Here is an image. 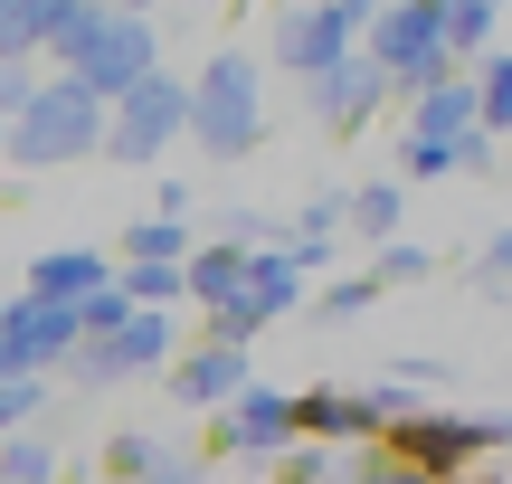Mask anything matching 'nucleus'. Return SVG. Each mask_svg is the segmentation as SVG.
I'll use <instances>...</instances> for the list:
<instances>
[{
  "label": "nucleus",
  "mask_w": 512,
  "mask_h": 484,
  "mask_svg": "<svg viewBox=\"0 0 512 484\" xmlns=\"http://www.w3.org/2000/svg\"><path fill=\"white\" fill-rule=\"evenodd\" d=\"M446 10H456V0H399V10H380V19H370V57L389 67V86L427 95V86H446V76H456V38H446Z\"/></svg>",
  "instance_id": "nucleus-1"
},
{
  "label": "nucleus",
  "mask_w": 512,
  "mask_h": 484,
  "mask_svg": "<svg viewBox=\"0 0 512 484\" xmlns=\"http://www.w3.org/2000/svg\"><path fill=\"white\" fill-rule=\"evenodd\" d=\"M67 57H76V86H95L105 105H124L143 76H162L152 67V19H133V10H86Z\"/></svg>",
  "instance_id": "nucleus-2"
},
{
  "label": "nucleus",
  "mask_w": 512,
  "mask_h": 484,
  "mask_svg": "<svg viewBox=\"0 0 512 484\" xmlns=\"http://www.w3.org/2000/svg\"><path fill=\"white\" fill-rule=\"evenodd\" d=\"M105 114H114V105H105L95 86L57 76V86H48V95H38V105L10 124V152H19V162H76V152H95V143H105Z\"/></svg>",
  "instance_id": "nucleus-3"
},
{
  "label": "nucleus",
  "mask_w": 512,
  "mask_h": 484,
  "mask_svg": "<svg viewBox=\"0 0 512 484\" xmlns=\"http://www.w3.org/2000/svg\"><path fill=\"white\" fill-rule=\"evenodd\" d=\"M503 437H512V418H427V409H418L399 437H389V456L418 466V475H437V484H456L484 447H503Z\"/></svg>",
  "instance_id": "nucleus-4"
},
{
  "label": "nucleus",
  "mask_w": 512,
  "mask_h": 484,
  "mask_svg": "<svg viewBox=\"0 0 512 484\" xmlns=\"http://www.w3.org/2000/svg\"><path fill=\"white\" fill-rule=\"evenodd\" d=\"M190 133H200L219 162H238V152L256 143V67L247 57H219V67L190 86Z\"/></svg>",
  "instance_id": "nucleus-5"
},
{
  "label": "nucleus",
  "mask_w": 512,
  "mask_h": 484,
  "mask_svg": "<svg viewBox=\"0 0 512 484\" xmlns=\"http://www.w3.org/2000/svg\"><path fill=\"white\" fill-rule=\"evenodd\" d=\"M181 124H190V86H181V76H143V86L105 114V152H114V162H152Z\"/></svg>",
  "instance_id": "nucleus-6"
},
{
  "label": "nucleus",
  "mask_w": 512,
  "mask_h": 484,
  "mask_svg": "<svg viewBox=\"0 0 512 484\" xmlns=\"http://www.w3.org/2000/svg\"><path fill=\"white\" fill-rule=\"evenodd\" d=\"M351 29H370V0H304V10H285V29H275V57H285L294 76H323L351 57Z\"/></svg>",
  "instance_id": "nucleus-7"
},
{
  "label": "nucleus",
  "mask_w": 512,
  "mask_h": 484,
  "mask_svg": "<svg viewBox=\"0 0 512 484\" xmlns=\"http://www.w3.org/2000/svg\"><path fill=\"white\" fill-rule=\"evenodd\" d=\"M76 342H86V323H76L67 304H48V295L10 304V314H0V380H29L38 361H76Z\"/></svg>",
  "instance_id": "nucleus-8"
},
{
  "label": "nucleus",
  "mask_w": 512,
  "mask_h": 484,
  "mask_svg": "<svg viewBox=\"0 0 512 484\" xmlns=\"http://www.w3.org/2000/svg\"><path fill=\"white\" fill-rule=\"evenodd\" d=\"M86 10H95V0H10V10H0V57L19 67L29 48H67Z\"/></svg>",
  "instance_id": "nucleus-9"
},
{
  "label": "nucleus",
  "mask_w": 512,
  "mask_h": 484,
  "mask_svg": "<svg viewBox=\"0 0 512 484\" xmlns=\"http://www.w3.org/2000/svg\"><path fill=\"white\" fill-rule=\"evenodd\" d=\"M408 133H418V143H475V133H484V86H475V76L427 86L418 114H408Z\"/></svg>",
  "instance_id": "nucleus-10"
},
{
  "label": "nucleus",
  "mask_w": 512,
  "mask_h": 484,
  "mask_svg": "<svg viewBox=\"0 0 512 484\" xmlns=\"http://www.w3.org/2000/svg\"><path fill=\"white\" fill-rule=\"evenodd\" d=\"M304 95H313V114H323V124H361V114L389 95V67H380V57H342V67H323Z\"/></svg>",
  "instance_id": "nucleus-11"
},
{
  "label": "nucleus",
  "mask_w": 512,
  "mask_h": 484,
  "mask_svg": "<svg viewBox=\"0 0 512 484\" xmlns=\"http://www.w3.org/2000/svg\"><path fill=\"white\" fill-rule=\"evenodd\" d=\"M162 352H171V323H162V314H133L124 333H105V342H76V371L114 380V371H152Z\"/></svg>",
  "instance_id": "nucleus-12"
},
{
  "label": "nucleus",
  "mask_w": 512,
  "mask_h": 484,
  "mask_svg": "<svg viewBox=\"0 0 512 484\" xmlns=\"http://www.w3.org/2000/svg\"><path fill=\"white\" fill-rule=\"evenodd\" d=\"M238 380H247V352H238V342H209V352H190L181 371H171V390H181L190 409H238V399H247Z\"/></svg>",
  "instance_id": "nucleus-13"
},
{
  "label": "nucleus",
  "mask_w": 512,
  "mask_h": 484,
  "mask_svg": "<svg viewBox=\"0 0 512 484\" xmlns=\"http://www.w3.org/2000/svg\"><path fill=\"white\" fill-rule=\"evenodd\" d=\"M228 456H247V447H294V437H304V409H294V399H275V390H247L238 409H228Z\"/></svg>",
  "instance_id": "nucleus-14"
},
{
  "label": "nucleus",
  "mask_w": 512,
  "mask_h": 484,
  "mask_svg": "<svg viewBox=\"0 0 512 484\" xmlns=\"http://www.w3.org/2000/svg\"><path fill=\"white\" fill-rule=\"evenodd\" d=\"M29 295H48V304H86V295H105V257L95 247H67V257H38L29 266Z\"/></svg>",
  "instance_id": "nucleus-15"
},
{
  "label": "nucleus",
  "mask_w": 512,
  "mask_h": 484,
  "mask_svg": "<svg viewBox=\"0 0 512 484\" xmlns=\"http://www.w3.org/2000/svg\"><path fill=\"white\" fill-rule=\"evenodd\" d=\"M247 276H256V247H209V257H190V295H200L209 314H228V304L247 295Z\"/></svg>",
  "instance_id": "nucleus-16"
},
{
  "label": "nucleus",
  "mask_w": 512,
  "mask_h": 484,
  "mask_svg": "<svg viewBox=\"0 0 512 484\" xmlns=\"http://www.w3.org/2000/svg\"><path fill=\"white\" fill-rule=\"evenodd\" d=\"M294 409H304V437H370V428H380V409L351 399V390H304Z\"/></svg>",
  "instance_id": "nucleus-17"
},
{
  "label": "nucleus",
  "mask_w": 512,
  "mask_h": 484,
  "mask_svg": "<svg viewBox=\"0 0 512 484\" xmlns=\"http://www.w3.org/2000/svg\"><path fill=\"white\" fill-rule=\"evenodd\" d=\"M294 295H304V266H294V257H256V276H247L238 304H247V323H275Z\"/></svg>",
  "instance_id": "nucleus-18"
},
{
  "label": "nucleus",
  "mask_w": 512,
  "mask_h": 484,
  "mask_svg": "<svg viewBox=\"0 0 512 484\" xmlns=\"http://www.w3.org/2000/svg\"><path fill=\"white\" fill-rule=\"evenodd\" d=\"M105 466L124 475V484H152V475H171V456L152 447V437H114V447H105Z\"/></svg>",
  "instance_id": "nucleus-19"
},
{
  "label": "nucleus",
  "mask_w": 512,
  "mask_h": 484,
  "mask_svg": "<svg viewBox=\"0 0 512 484\" xmlns=\"http://www.w3.org/2000/svg\"><path fill=\"white\" fill-rule=\"evenodd\" d=\"M48 475H57V447H38V437L0 447V484H48Z\"/></svg>",
  "instance_id": "nucleus-20"
},
{
  "label": "nucleus",
  "mask_w": 512,
  "mask_h": 484,
  "mask_svg": "<svg viewBox=\"0 0 512 484\" xmlns=\"http://www.w3.org/2000/svg\"><path fill=\"white\" fill-rule=\"evenodd\" d=\"M124 295L133 304H171V295H190V266H124Z\"/></svg>",
  "instance_id": "nucleus-21"
},
{
  "label": "nucleus",
  "mask_w": 512,
  "mask_h": 484,
  "mask_svg": "<svg viewBox=\"0 0 512 484\" xmlns=\"http://www.w3.org/2000/svg\"><path fill=\"white\" fill-rule=\"evenodd\" d=\"M133 266H190L181 257V219H143L133 228Z\"/></svg>",
  "instance_id": "nucleus-22"
},
{
  "label": "nucleus",
  "mask_w": 512,
  "mask_h": 484,
  "mask_svg": "<svg viewBox=\"0 0 512 484\" xmlns=\"http://www.w3.org/2000/svg\"><path fill=\"white\" fill-rule=\"evenodd\" d=\"M484 133H512V57H484Z\"/></svg>",
  "instance_id": "nucleus-23"
},
{
  "label": "nucleus",
  "mask_w": 512,
  "mask_h": 484,
  "mask_svg": "<svg viewBox=\"0 0 512 484\" xmlns=\"http://www.w3.org/2000/svg\"><path fill=\"white\" fill-rule=\"evenodd\" d=\"M351 219H361L370 238H389V228H399V181H370V190H351Z\"/></svg>",
  "instance_id": "nucleus-24"
},
{
  "label": "nucleus",
  "mask_w": 512,
  "mask_h": 484,
  "mask_svg": "<svg viewBox=\"0 0 512 484\" xmlns=\"http://www.w3.org/2000/svg\"><path fill=\"white\" fill-rule=\"evenodd\" d=\"M38 95H48V86H38L29 67H0V114H10V124H19V114L38 105Z\"/></svg>",
  "instance_id": "nucleus-25"
},
{
  "label": "nucleus",
  "mask_w": 512,
  "mask_h": 484,
  "mask_svg": "<svg viewBox=\"0 0 512 484\" xmlns=\"http://www.w3.org/2000/svg\"><path fill=\"white\" fill-rule=\"evenodd\" d=\"M370 295H380V285H370V276H351V285H332V304H323V314H332V323H351V314H370Z\"/></svg>",
  "instance_id": "nucleus-26"
},
{
  "label": "nucleus",
  "mask_w": 512,
  "mask_h": 484,
  "mask_svg": "<svg viewBox=\"0 0 512 484\" xmlns=\"http://www.w3.org/2000/svg\"><path fill=\"white\" fill-rule=\"evenodd\" d=\"M380 276H389V285H399V276H427V247H399V238H389V247H380Z\"/></svg>",
  "instance_id": "nucleus-27"
},
{
  "label": "nucleus",
  "mask_w": 512,
  "mask_h": 484,
  "mask_svg": "<svg viewBox=\"0 0 512 484\" xmlns=\"http://www.w3.org/2000/svg\"><path fill=\"white\" fill-rule=\"evenodd\" d=\"M361 484H437V475H418V466H399V456H370Z\"/></svg>",
  "instance_id": "nucleus-28"
},
{
  "label": "nucleus",
  "mask_w": 512,
  "mask_h": 484,
  "mask_svg": "<svg viewBox=\"0 0 512 484\" xmlns=\"http://www.w3.org/2000/svg\"><path fill=\"white\" fill-rule=\"evenodd\" d=\"M38 409V380H0V428H10V418H29Z\"/></svg>",
  "instance_id": "nucleus-29"
},
{
  "label": "nucleus",
  "mask_w": 512,
  "mask_h": 484,
  "mask_svg": "<svg viewBox=\"0 0 512 484\" xmlns=\"http://www.w3.org/2000/svg\"><path fill=\"white\" fill-rule=\"evenodd\" d=\"M475 276H484V285H512V228H503L494 247H484V266H475Z\"/></svg>",
  "instance_id": "nucleus-30"
},
{
  "label": "nucleus",
  "mask_w": 512,
  "mask_h": 484,
  "mask_svg": "<svg viewBox=\"0 0 512 484\" xmlns=\"http://www.w3.org/2000/svg\"><path fill=\"white\" fill-rule=\"evenodd\" d=\"M152 484H190V475H152Z\"/></svg>",
  "instance_id": "nucleus-31"
},
{
  "label": "nucleus",
  "mask_w": 512,
  "mask_h": 484,
  "mask_svg": "<svg viewBox=\"0 0 512 484\" xmlns=\"http://www.w3.org/2000/svg\"><path fill=\"white\" fill-rule=\"evenodd\" d=\"M484 10H503V0H484Z\"/></svg>",
  "instance_id": "nucleus-32"
},
{
  "label": "nucleus",
  "mask_w": 512,
  "mask_h": 484,
  "mask_svg": "<svg viewBox=\"0 0 512 484\" xmlns=\"http://www.w3.org/2000/svg\"><path fill=\"white\" fill-rule=\"evenodd\" d=\"M0 10H10V0H0Z\"/></svg>",
  "instance_id": "nucleus-33"
}]
</instances>
